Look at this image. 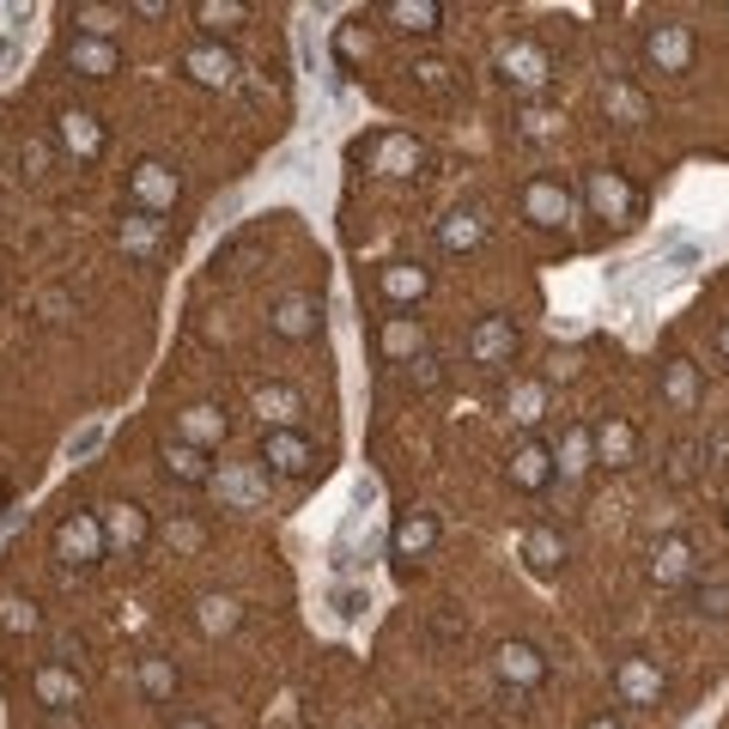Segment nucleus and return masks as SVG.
<instances>
[{"mask_svg": "<svg viewBox=\"0 0 729 729\" xmlns=\"http://www.w3.org/2000/svg\"><path fill=\"white\" fill-rule=\"evenodd\" d=\"M74 19H79V25H86V37L110 43V31H116L122 19H128V13H122V7H74Z\"/></svg>", "mask_w": 729, "mask_h": 729, "instance_id": "obj_32", "label": "nucleus"}, {"mask_svg": "<svg viewBox=\"0 0 729 729\" xmlns=\"http://www.w3.org/2000/svg\"><path fill=\"white\" fill-rule=\"evenodd\" d=\"M498 681H511V687H541L547 657L535 651V644H498Z\"/></svg>", "mask_w": 729, "mask_h": 729, "instance_id": "obj_14", "label": "nucleus"}, {"mask_svg": "<svg viewBox=\"0 0 729 729\" xmlns=\"http://www.w3.org/2000/svg\"><path fill=\"white\" fill-rule=\"evenodd\" d=\"M316 450L299 431H261V474H311Z\"/></svg>", "mask_w": 729, "mask_h": 729, "instance_id": "obj_5", "label": "nucleus"}, {"mask_svg": "<svg viewBox=\"0 0 729 729\" xmlns=\"http://www.w3.org/2000/svg\"><path fill=\"white\" fill-rule=\"evenodd\" d=\"M335 49H340V61H352V55L365 49V37H359V31L347 25V31H340V37H335Z\"/></svg>", "mask_w": 729, "mask_h": 729, "instance_id": "obj_44", "label": "nucleus"}, {"mask_svg": "<svg viewBox=\"0 0 729 729\" xmlns=\"http://www.w3.org/2000/svg\"><path fill=\"white\" fill-rule=\"evenodd\" d=\"M49 729H79V717H67V711H49Z\"/></svg>", "mask_w": 729, "mask_h": 729, "instance_id": "obj_48", "label": "nucleus"}, {"mask_svg": "<svg viewBox=\"0 0 729 729\" xmlns=\"http://www.w3.org/2000/svg\"><path fill=\"white\" fill-rule=\"evenodd\" d=\"M498 67H505V79H511V86H523V91H541L547 79H553V61H547V49H541V43H529V37L511 43V49L498 55Z\"/></svg>", "mask_w": 729, "mask_h": 729, "instance_id": "obj_8", "label": "nucleus"}, {"mask_svg": "<svg viewBox=\"0 0 729 729\" xmlns=\"http://www.w3.org/2000/svg\"><path fill=\"white\" fill-rule=\"evenodd\" d=\"M699 614L729 620V584H699Z\"/></svg>", "mask_w": 729, "mask_h": 729, "instance_id": "obj_39", "label": "nucleus"}, {"mask_svg": "<svg viewBox=\"0 0 729 729\" xmlns=\"http://www.w3.org/2000/svg\"><path fill=\"white\" fill-rule=\"evenodd\" d=\"M13 61V37H0V67Z\"/></svg>", "mask_w": 729, "mask_h": 729, "instance_id": "obj_50", "label": "nucleus"}, {"mask_svg": "<svg viewBox=\"0 0 729 729\" xmlns=\"http://www.w3.org/2000/svg\"><path fill=\"white\" fill-rule=\"evenodd\" d=\"M541 419V383H523L517 390V426H535Z\"/></svg>", "mask_w": 729, "mask_h": 729, "instance_id": "obj_40", "label": "nucleus"}, {"mask_svg": "<svg viewBox=\"0 0 729 729\" xmlns=\"http://www.w3.org/2000/svg\"><path fill=\"white\" fill-rule=\"evenodd\" d=\"M256 407H261V419H273L280 431H292V426H299V414H304V395L287 390V383H261Z\"/></svg>", "mask_w": 729, "mask_h": 729, "instance_id": "obj_19", "label": "nucleus"}, {"mask_svg": "<svg viewBox=\"0 0 729 729\" xmlns=\"http://www.w3.org/2000/svg\"><path fill=\"white\" fill-rule=\"evenodd\" d=\"M584 195H590V208H596V220H632L638 213V189L620 170H590Z\"/></svg>", "mask_w": 729, "mask_h": 729, "instance_id": "obj_3", "label": "nucleus"}, {"mask_svg": "<svg viewBox=\"0 0 729 729\" xmlns=\"http://www.w3.org/2000/svg\"><path fill=\"white\" fill-rule=\"evenodd\" d=\"M553 481V450L535 438L517 444V456H511V486H523V493H541V486Z\"/></svg>", "mask_w": 729, "mask_h": 729, "instance_id": "obj_12", "label": "nucleus"}, {"mask_svg": "<svg viewBox=\"0 0 729 729\" xmlns=\"http://www.w3.org/2000/svg\"><path fill=\"white\" fill-rule=\"evenodd\" d=\"M37 693L55 705V711H61V705H74V699H79V681L67 675L61 663H49V669H37Z\"/></svg>", "mask_w": 729, "mask_h": 729, "instance_id": "obj_31", "label": "nucleus"}, {"mask_svg": "<svg viewBox=\"0 0 729 729\" xmlns=\"http://www.w3.org/2000/svg\"><path fill=\"white\" fill-rule=\"evenodd\" d=\"M523 213H529L535 225H565L572 220V195H565L553 177H535L529 189H523Z\"/></svg>", "mask_w": 729, "mask_h": 729, "instance_id": "obj_11", "label": "nucleus"}, {"mask_svg": "<svg viewBox=\"0 0 729 729\" xmlns=\"http://www.w3.org/2000/svg\"><path fill=\"white\" fill-rule=\"evenodd\" d=\"M431 541H438V517H431V511H407V517L395 523V560H419Z\"/></svg>", "mask_w": 729, "mask_h": 729, "instance_id": "obj_17", "label": "nucleus"}, {"mask_svg": "<svg viewBox=\"0 0 729 729\" xmlns=\"http://www.w3.org/2000/svg\"><path fill=\"white\" fill-rule=\"evenodd\" d=\"M220 438H225V414H220V407H189V414H182V444L213 450Z\"/></svg>", "mask_w": 729, "mask_h": 729, "instance_id": "obj_24", "label": "nucleus"}, {"mask_svg": "<svg viewBox=\"0 0 729 729\" xmlns=\"http://www.w3.org/2000/svg\"><path fill=\"white\" fill-rule=\"evenodd\" d=\"M55 547H61V560H79V565H91L98 553H104V523L98 517H86V511H74V517L55 529Z\"/></svg>", "mask_w": 729, "mask_h": 729, "instance_id": "obj_10", "label": "nucleus"}, {"mask_svg": "<svg viewBox=\"0 0 729 729\" xmlns=\"http://www.w3.org/2000/svg\"><path fill=\"white\" fill-rule=\"evenodd\" d=\"M61 141L74 146L79 158H98V153H104V128H98L86 110H61Z\"/></svg>", "mask_w": 729, "mask_h": 729, "instance_id": "obj_23", "label": "nucleus"}, {"mask_svg": "<svg viewBox=\"0 0 729 729\" xmlns=\"http://www.w3.org/2000/svg\"><path fill=\"white\" fill-rule=\"evenodd\" d=\"M141 687L153 693V699H170V693H177V669H170L165 657H146V663H141Z\"/></svg>", "mask_w": 729, "mask_h": 729, "instance_id": "obj_35", "label": "nucleus"}, {"mask_svg": "<svg viewBox=\"0 0 729 729\" xmlns=\"http://www.w3.org/2000/svg\"><path fill=\"white\" fill-rule=\"evenodd\" d=\"M220 498H232L237 511H249L261 498V474L256 469H220Z\"/></svg>", "mask_w": 729, "mask_h": 729, "instance_id": "obj_28", "label": "nucleus"}, {"mask_svg": "<svg viewBox=\"0 0 729 729\" xmlns=\"http://www.w3.org/2000/svg\"><path fill=\"white\" fill-rule=\"evenodd\" d=\"M614 693H620L626 705H657L663 699V669H657L651 657H620V669H614Z\"/></svg>", "mask_w": 729, "mask_h": 729, "instance_id": "obj_6", "label": "nucleus"}, {"mask_svg": "<svg viewBox=\"0 0 729 729\" xmlns=\"http://www.w3.org/2000/svg\"><path fill=\"white\" fill-rule=\"evenodd\" d=\"M414 378H419V390H438L444 371H438V359H431V352H419V359H414Z\"/></svg>", "mask_w": 729, "mask_h": 729, "instance_id": "obj_42", "label": "nucleus"}, {"mask_svg": "<svg viewBox=\"0 0 729 729\" xmlns=\"http://www.w3.org/2000/svg\"><path fill=\"white\" fill-rule=\"evenodd\" d=\"M122 244H128L134 256H153V244H158V220H153V213H141V220H122Z\"/></svg>", "mask_w": 729, "mask_h": 729, "instance_id": "obj_36", "label": "nucleus"}, {"mask_svg": "<svg viewBox=\"0 0 729 729\" xmlns=\"http://www.w3.org/2000/svg\"><path fill=\"white\" fill-rule=\"evenodd\" d=\"M669 481H693V450H687V444H681V450H675V469H669Z\"/></svg>", "mask_w": 729, "mask_h": 729, "instance_id": "obj_45", "label": "nucleus"}, {"mask_svg": "<svg viewBox=\"0 0 729 729\" xmlns=\"http://www.w3.org/2000/svg\"><path fill=\"white\" fill-rule=\"evenodd\" d=\"M523 560H529L535 572H553V565L565 560V535L553 529V523H535V529L523 535Z\"/></svg>", "mask_w": 729, "mask_h": 729, "instance_id": "obj_21", "label": "nucleus"}, {"mask_svg": "<svg viewBox=\"0 0 729 729\" xmlns=\"http://www.w3.org/2000/svg\"><path fill=\"white\" fill-rule=\"evenodd\" d=\"M177 547H201V529H195V523H177Z\"/></svg>", "mask_w": 729, "mask_h": 729, "instance_id": "obj_46", "label": "nucleus"}, {"mask_svg": "<svg viewBox=\"0 0 729 729\" xmlns=\"http://www.w3.org/2000/svg\"><path fill=\"white\" fill-rule=\"evenodd\" d=\"M693 49H699V37H693V25H681V19H657V25L644 31V61H651L657 74H687Z\"/></svg>", "mask_w": 729, "mask_h": 729, "instance_id": "obj_1", "label": "nucleus"}, {"mask_svg": "<svg viewBox=\"0 0 729 729\" xmlns=\"http://www.w3.org/2000/svg\"><path fill=\"white\" fill-rule=\"evenodd\" d=\"M182 74L201 79V86H232L237 61H232V49H220V43H195V49L182 55Z\"/></svg>", "mask_w": 729, "mask_h": 729, "instance_id": "obj_13", "label": "nucleus"}, {"mask_svg": "<svg viewBox=\"0 0 729 729\" xmlns=\"http://www.w3.org/2000/svg\"><path fill=\"white\" fill-rule=\"evenodd\" d=\"M128 189H134V201H141V213H170L177 195H182V177L170 165H158V158H141L134 177H128Z\"/></svg>", "mask_w": 729, "mask_h": 729, "instance_id": "obj_2", "label": "nucleus"}, {"mask_svg": "<svg viewBox=\"0 0 729 729\" xmlns=\"http://www.w3.org/2000/svg\"><path fill=\"white\" fill-rule=\"evenodd\" d=\"M359 158H371V165H378L383 177H414V165H419L426 153H419L414 134H378V141H365V146H359Z\"/></svg>", "mask_w": 729, "mask_h": 729, "instance_id": "obj_7", "label": "nucleus"}, {"mask_svg": "<svg viewBox=\"0 0 729 729\" xmlns=\"http://www.w3.org/2000/svg\"><path fill=\"white\" fill-rule=\"evenodd\" d=\"M663 390H669V402H675V407H693V402H699V371H693L687 359H669Z\"/></svg>", "mask_w": 729, "mask_h": 729, "instance_id": "obj_30", "label": "nucleus"}, {"mask_svg": "<svg viewBox=\"0 0 729 729\" xmlns=\"http://www.w3.org/2000/svg\"><path fill=\"white\" fill-rule=\"evenodd\" d=\"M596 450H602V462H614V469H620V462H632V450H638V431L626 426V419H608V426L596 431Z\"/></svg>", "mask_w": 729, "mask_h": 729, "instance_id": "obj_27", "label": "nucleus"}, {"mask_svg": "<svg viewBox=\"0 0 729 729\" xmlns=\"http://www.w3.org/2000/svg\"><path fill=\"white\" fill-rule=\"evenodd\" d=\"M419 347H426V328H419L414 316H390V323H383V352H390V359H414Z\"/></svg>", "mask_w": 729, "mask_h": 729, "instance_id": "obj_26", "label": "nucleus"}, {"mask_svg": "<svg viewBox=\"0 0 729 729\" xmlns=\"http://www.w3.org/2000/svg\"><path fill=\"white\" fill-rule=\"evenodd\" d=\"M237 620H244V608H237L232 596H208V602H201V626H208V632H232Z\"/></svg>", "mask_w": 729, "mask_h": 729, "instance_id": "obj_34", "label": "nucleus"}, {"mask_svg": "<svg viewBox=\"0 0 729 729\" xmlns=\"http://www.w3.org/2000/svg\"><path fill=\"white\" fill-rule=\"evenodd\" d=\"M67 67L86 74V79H104V74H116V49L98 43V37H74V43H67Z\"/></svg>", "mask_w": 729, "mask_h": 729, "instance_id": "obj_20", "label": "nucleus"}, {"mask_svg": "<svg viewBox=\"0 0 729 729\" xmlns=\"http://www.w3.org/2000/svg\"><path fill=\"white\" fill-rule=\"evenodd\" d=\"M0 626H13V632H31L37 626V608L25 596H0Z\"/></svg>", "mask_w": 729, "mask_h": 729, "instance_id": "obj_38", "label": "nucleus"}, {"mask_svg": "<svg viewBox=\"0 0 729 729\" xmlns=\"http://www.w3.org/2000/svg\"><path fill=\"white\" fill-rule=\"evenodd\" d=\"M474 244H481V220L450 213V225H444V249H474Z\"/></svg>", "mask_w": 729, "mask_h": 729, "instance_id": "obj_37", "label": "nucleus"}, {"mask_svg": "<svg viewBox=\"0 0 729 729\" xmlns=\"http://www.w3.org/2000/svg\"><path fill=\"white\" fill-rule=\"evenodd\" d=\"M244 19H249L244 0H201V7H195V25L208 31V37H220V31H237Z\"/></svg>", "mask_w": 729, "mask_h": 729, "instance_id": "obj_25", "label": "nucleus"}, {"mask_svg": "<svg viewBox=\"0 0 729 729\" xmlns=\"http://www.w3.org/2000/svg\"><path fill=\"white\" fill-rule=\"evenodd\" d=\"M165 474L170 481H182V486H208L213 481V469H208V450H195V444H165Z\"/></svg>", "mask_w": 729, "mask_h": 729, "instance_id": "obj_16", "label": "nucleus"}, {"mask_svg": "<svg viewBox=\"0 0 729 729\" xmlns=\"http://www.w3.org/2000/svg\"><path fill=\"white\" fill-rule=\"evenodd\" d=\"M724 517H729V511H724Z\"/></svg>", "mask_w": 729, "mask_h": 729, "instance_id": "obj_52", "label": "nucleus"}, {"mask_svg": "<svg viewBox=\"0 0 729 729\" xmlns=\"http://www.w3.org/2000/svg\"><path fill=\"white\" fill-rule=\"evenodd\" d=\"M170 729H213V724H208V717H177Z\"/></svg>", "mask_w": 729, "mask_h": 729, "instance_id": "obj_49", "label": "nucleus"}, {"mask_svg": "<svg viewBox=\"0 0 729 729\" xmlns=\"http://www.w3.org/2000/svg\"><path fill=\"white\" fill-rule=\"evenodd\" d=\"M419 292H426V268H383V299H395V304H414Z\"/></svg>", "mask_w": 729, "mask_h": 729, "instance_id": "obj_29", "label": "nucleus"}, {"mask_svg": "<svg viewBox=\"0 0 729 729\" xmlns=\"http://www.w3.org/2000/svg\"><path fill=\"white\" fill-rule=\"evenodd\" d=\"M511 352H517V323L511 316H481L469 335V359L474 365H505Z\"/></svg>", "mask_w": 729, "mask_h": 729, "instance_id": "obj_9", "label": "nucleus"}, {"mask_svg": "<svg viewBox=\"0 0 729 729\" xmlns=\"http://www.w3.org/2000/svg\"><path fill=\"white\" fill-rule=\"evenodd\" d=\"M414 74H419V86H426V91H450V67H444V61H419Z\"/></svg>", "mask_w": 729, "mask_h": 729, "instance_id": "obj_41", "label": "nucleus"}, {"mask_svg": "<svg viewBox=\"0 0 729 729\" xmlns=\"http://www.w3.org/2000/svg\"><path fill=\"white\" fill-rule=\"evenodd\" d=\"M340 614H347V620H352V614H359V608H371V596H365V590H340Z\"/></svg>", "mask_w": 729, "mask_h": 729, "instance_id": "obj_43", "label": "nucleus"}, {"mask_svg": "<svg viewBox=\"0 0 729 729\" xmlns=\"http://www.w3.org/2000/svg\"><path fill=\"white\" fill-rule=\"evenodd\" d=\"M273 335L311 340V335H316V299H299V292H287V299L273 304Z\"/></svg>", "mask_w": 729, "mask_h": 729, "instance_id": "obj_15", "label": "nucleus"}, {"mask_svg": "<svg viewBox=\"0 0 729 729\" xmlns=\"http://www.w3.org/2000/svg\"><path fill=\"white\" fill-rule=\"evenodd\" d=\"M146 535H153V529H146V511L141 505H116L104 517V541L128 547V553H134V547H146Z\"/></svg>", "mask_w": 729, "mask_h": 729, "instance_id": "obj_22", "label": "nucleus"}, {"mask_svg": "<svg viewBox=\"0 0 729 729\" xmlns=\"http://www.w3.org/2000/svg\"><path fill=\"white\" fill-rule=\"evenodd\" d=\"M383 19H390L395 31H419V37H431V31L444 25V7H438V0H390Z\"/></svg>", "mask_w": 729, "mask_h": 729, "instance_id": "obj_18", "label": "nucleus"}, {"mask_svg": "<svg viewBox=\"0 0 729 729\" xmlns=\"http://www.w3.org/2000/svg\"><path fill=\"white\" fill-rule=\"evenodd\" d=\"M590 729H620V724H614V717H590Z\"/></svg>", "mask_w": 729, "mask_h": 729, "instance_id": "obj_51", "label": "nucleus"}, {"mask_svg": "<svg viewBox=\"0 0 729 729\" xmlns=\"http://www.w3.org/2000/svg\"><path fill=\"white\" fill-rule=\"evenodd\" d=\"M651 577H657L663 590L693 584V577H699V553H693L687 535H663V541H657V553H651Z\"/></svg>", "mask_w": 729, "mask_h": 729, "instance_id": "obj_4", "label": "nucleus"}, {"mask_svg": "<svg viewBox=\"0 0 729 729\" xmlns=\"http://www.w3.org/2000/svg\"><path fill=\"white\" fill-rule=\"evenodd\" d=\"M717 359L729 365V316H724V323H717Z\"/></svg>", "mask_w": 729, "mask_h": 729, "instance_id": "obj_47", "label": "nucleus"}, {"mask_svg": "<svg viewBox=\"0 0 729 729\" xmlns=\"http://www.w3.org/2000/svg\"><path fill=\"white\" fill-rule=\"evenodd\" d=\"M590 450H596V438H590L584 426H572V431H565V444H560V469L565 474H584L590 469Z\"/></svg>", "mask_w": 729, "mask_h": 729, "instance_id": "obj_33", "label": "nucleus"}]
</instances>
